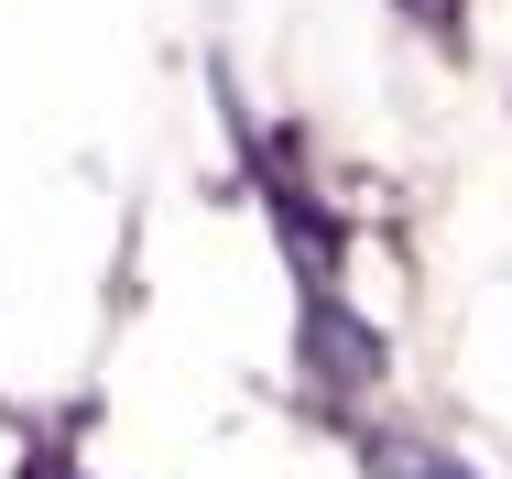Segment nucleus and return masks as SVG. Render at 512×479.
<instances>
[{
    "mask_svg": "<svg viewBox=\"0 0 512 479\" xmlns=\"http://www.w3.org/2000/svg\"><path fill=\"white\" fill-rule=\"evenodd\" d=\"M382 479H469V469H458L447 447H414L404 436V447H382Z\"/></svg>",
    "mask_w": 512,
    "mask_h": 479,
    "instance_id": "1",
    "label": "nucleus"
}]
</instances>
